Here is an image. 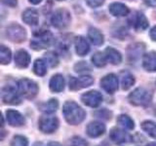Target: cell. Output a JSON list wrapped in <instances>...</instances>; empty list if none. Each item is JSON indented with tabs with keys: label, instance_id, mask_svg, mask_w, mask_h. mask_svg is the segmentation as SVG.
Here are the masks:
<instances>
[{
	"label": "cell",
	"instance_id": "obj_13",
	"mask_svg": "<svg viewBox=\"0 0 156 146\" xmlns=\"http://www.w3.org/2000/svg\"><path fill=\"white\" fill-rule=\"evenodd\" d=\"M6 118H7V122L9 123V125H11L13 127H21L26 123L24 117L20 113V112L13 110V109L7 110Z\"/></svg>",
	"mask_w": 156,
	"mask_h": 146
},
{
	"label": "cell",
	"instance_id": "obj_41",
	"mask_svg": "<svg viewBox=\"0 0 156 146\" xmlns=\"http://www.w3.org/2000/svg\"><path fill=\"white\" fill-rule=\"evenodd\" d=\"M146 146H156V142H151V143L147 144Z\"/></svg>",
	"mask_w": 156,
	"mask_h": 146
},
{
	"label": "cell",
	"instance_id": "obj_42",
	"mask_svg": "<svg viewBox=\"0 0 156 146\" xmlns=\"http://www.w3.org/2000/svg\"><path fill=\"white\" fill-rule=\"evenodd\" d=\"M58 1H63V0H58Z\"/></svg>",
	"mask_w": 156,
	"mask_h": 146
},
{
	"label": "cell",
	"instance_id": "obj_37",
	"mask_svg": "<svg viewBox=\"0 0 156 146\" xmlns=\"http://www.w3.org/2000/svg\"><path fill=\"white\" fill-rule=\"evenodd\" d=\"M144 2L146 5H148V6H151V7L156 6V0H144Z\"/></svg>",
	"mask_w": 156,
	"mask_h": 146
},
{
	"label": "cell",
	"instance_id": "obj_5",
	"mask_svg": "<svg viewBox=\"0 0 156 146\" xmlns=\"http://www.w3.org/2000/svg\"><path fill=\"white\" fill-rule=\"evenodd\" d=\"M51 23L57 28H65L70 23V14L65 9L58 10L53 15Z\"/></svg>",
	"mask_w": 156,
	"mask_h": 146
},
{
	"label": "cell",
	"instance_id": "obj_25",
	"mask_svg": "<svg viewBox=\"0 0 156 146\" xmlns=\"http://www.w3.org/2000/svg\"><path fill=\"white\" fill-rule=\"evenodd\" d=\"M117 123L121 127L127 129V130H133L135 128V123L129 116L127 115H120L117 118Z\"/></svg>",
	"mask_w": 156,
	"mask_h": 146
},
{
	"label": "cell",
	"instance_id": "obj_33",
	"mask_svg": "<svg viewBox=\"0 0 156 146\" xmlns=\"http://www.w3.org/2000/svg\"><path fill=\"white\" fill-rule=\"evenodd\" d=\"M74 69H75L76 72L82 73V72L90 71V67H89V65H88L85 61H80V62H78L77 64H75Z\"/></svg>",
	"mask_w": 156,
	"mask_h": 146
},
{
	"label": "cell",
	"instance_id": "obj_11",
	"mask_svg": "<svg viewBox=\"0 0 156 146\" xmlns=\"http://www.w3.org/2000/svg\"><path fill=\"white\" fill-rule=\"evenodd\" d=\"M94 83V79L91 76H82L79 78H74L71 77L69 80V89L72 91H77L83 89V88H87L91 86Z\"/></svg>",
	"mask_w": 156,
	"mask_h": 146
},
{
	"label": "cell",
	"instance_id": "obj_20",
	"mask_svg": "<svg viewBox=\"0 0 156 146\" xmlns=\"http://www.w3.org/2000/svg\"><path fill=\"white\" fill-rule=\"evenodd\" d=\"M50 89L54 92H60L65 88V79L61 74H56L50 80Z\"/></svg>",
	"mask_w": 156,
	"mask_h": 146
},
{
	"label": "cell",
	"instance_id": "obj_6",
	"mask_svg": "<svg viewBox=\"0 0 156 146\" xmlns=\"http://www.w3.org/2000/svg\"><path fill=\"white\" fill-rule=\"evenodd\" d=\"M58 127V120L54 116H43L39 120V129L44 134H52Z\"/></svg>",
	"mask_w": 156,
	"mask_h": 146
},
{
	"label": "cell",
	"instance_id": "obj_17",
	"mask_svg": "<svg viewBox=\"0 0 156 146\" xmlns=\"http://www.w3.org/2000/svg\"><path fill=\"white\" fill-rule=\"evenodd\" d=\"M15 62H16L17 66L24 68L28 66L29 62H30V56L24 50H20L15 55Z\"/></svg>",
	"mask_w": 156,
	"mask_h": 146
},
{
	"label": "cell",
	"instance_id": "obj_8",
	"mask_svg": "<svg viewBox=\"0 0 156 146\" xmlns=\"http://www.w3.org/2000/svg\"><path fill=\"white\" fill-rule=\"evenodd\" d=\"M6 34L10 40L16 43H21L24 41V39L27 37V32L24 30V28L19 26V24H12V26H10L7 28Z\"/></svg>",
	"mask_w": 156,
	"mask_h": 146
},
{
	"label": "cell",
	"instance_id": "obj_39",
	"mask_svg": "<svg viewBox=\"0 0 156 146\" xmlns=\"http://www.w3.org/2000/svg\"><path fill=\"white\" fill-rule=\"evenodd\" d=\"M42 1V0H29V2H30V3H32V4H39V3H40Z\"/></svg>",
	"mask_w": 156,
	"mask_h": 146
},
{
	"label": "cell",
	"instance_id": "obj_24",
	"mask_svg": "<svg viewBox=\"0 0 156 146\" xmlns=\"http://www.w3.org/2000/svg\"><path fill=\"white\" fill-rule=\"evenodd\" d=\"M135 78L129 72H122L121 73V85L123 90H129L134 85Z\"/></svg>",
	"mask_w": 156,
	"mask_h": 146
},
{
	"label": "cell",
	"instance_id": "obj_10",
	"mask_svg": "<svg viewBox=\"0 0 156 146\" xmlns=\"http://www.w3.org/2000/svg\"><path fill=\"white\" fill-rule=\"evenodd\" d=\"M101 86L106 92L113 94L118 89V78L114 74H108L101 80Z\"/></svg>",
	"mask_w": 156,
	"mask_h": 146
},
{
	"label": "cell",
	"instance_id": "obj_3",
	"mask_svg": "<svg viewBox=\"0 0 156 146\" xmlns=\"http://www.w3.org/2000/svg\"><path fill=\"white\" fill-rule=\"evenodd\" d=\"M151 94L144 88H138L129 96V100L132 104L136 106L147 105L151 101Z\"/></svg>",
	"mask_w": 156,
	"mask_h": 146
},
{
	"label": "cell",
	"instance_id": "obj_9",
	"mask_svg": "<svg viewBox=\"0 0 156 146\" xmlns=\"http://www.w3.org/2000/svg\"><path fill=\"white\" fill-rule=\"evenodd\" d=\"M81 100L83 103L90 107H98L102 101V96L99 92L97 91H90L88 92L83 94L81 96Z\"/></svg>",
	"mask_w": 156,
	"mask_h": 146
},
{
	"label": "cell",
	"instance_id": "obj_15",
	"mask_svg": "<svg viewBox=\"0 0 156 146\" xmlns=\"http://www.w3.org/2000/svg\"><path fill=\"white\" fill-rule=\"evenodd\" d=\"M75 50L76 53L78 54V56H86L88 52L90 51V47L89 44H88L87 40L82 36H78L75 38Z\"/></svg>",
	"mask_w": 156,
	"mask_h": 146
},
{
	"label": "cell",
	"instance_id": "obj_19",
	"mask_svg": "<svg viewBox=\"0 0 156 146\" xmlns=\"http://www.w3.org/2000/svg\"><path fill=\"white\" fill-rule=\"evenodd\" d=\"M109 12L115 17H125L129 14V9L124 4L114 2L109 6Z\"/></svg>",
	"mask_w": 156,
	"mask_h": 146
},
{
	"label": "cell",
	"instance_id": "obj_2",
	"mask_svg": "<svg viewBox=\"0 0 156 146\" xmlns=\"http://www.w3.org/2000/svg\"><path fill=\"white\" fill-rule=\"evenodd\" d=\"M53 42V34L48 30H42L34 34L30 41V46L33 50L40 51L51 46Z\"/></svg>",
	"mask_w": 156,
	"mask_h": 146
},
{
	"label": "cell",
	"instance_id": "obj_16",
	"mask_svg": "<svg viewBox=\"0 0 156 146\" xmlns=\"http://www.w3.org/2000/svg\"><path fill=\"white\" fill-rule=\"evenodd\" d=\"M131 23H132L131 24L136 30H144V29L147 28L148 26L147 19L144 17V15L141 13H136V16H134L133 19H132Z\"/></svg>",
	"mask_w": 156,
	"mask_h": 146
},
{
	"label": "cell",
	"instance_id": "obj_27",
	"mask_svg": "<svg viewBox=\"0 0 156 146\" xmlns=\"http://www.w3.org/2000/svg\"><path fill=\"white\" fill-rule=\"evenodd\" d=\"M141 128L149 136L156 138V124L152 121H144L141 124Z\"/></svg>",
	"mask_w": 156,
	"mask_h": 146
},
{
	"label": "cell",
	"instance_id": "obj_7",
	"mask_svg": "<svg viewBox=\"0 0 156 146\" xmlns=\"http://www.w3.org/2000/svg\"><path fill=\"white\" fill-rule=\"evenodd\" d=\"M2 100L4 103L17 105L21 103V97L20 94L12 86H6L2 89Z\"/></svg>",
	"mask_w": 156,
	"mask_h": 146
},
{
	"label": "cell",
	"instance_id": "obj_26",
	"mask_svg": "<svg viewBox=\"0 0 156 146\" xmlns=\"http://www.w3.org/2000/svg\"><path fill=\"white\" fill-rule=\"evenodd\" d=\"M33 71L38 76H44L47 72L46 61L42 60H36L33 64Z\"/></svg>",
	"mask_w": 156,
	"mask_h": 146
},
{
	"label": "cell",
	"instance_id": "obj_35",
	"mask_svg": "<svg viewBox=\"0 0 156 146\" xmlns=\"http://www.w3.org/2000/svg\"><path fill=\"white\" fill-rule=\"evenodd\" d=\"M88 5L93 8H96V7H99L101 5L105 2V0H86Z\"/></svg>",
	"mask_w": 156,
	"mask_h": 146
},
{
	"label": "cell",
	"instance_id": "obj_29",
	"mask_svg": "<svg viewBox=\"0 0 156 146\" xmlns=\"http://www.w3.org/2000/svg\"><path fill=\"white\" fill-rule=\"evenodd\" d=\"M92 61L93 63L98 66V67H102V66H105L106 64V57L105 54H102V53H96L94 56L92 57Z\"/></svg>",
	"mask_w": 156,
	"mask_h": 146
},
{
	"label": "cell",
	"instance_id": "obj_12",
	"mask_svg": "<svg viewBox=\"0 0 156 146\" xmlns=\"http://www.w3.org/2000/svg\"><path fill=\"white\" fill-rule=\"evenodd\" d=\"M109 137L116 144H124L131 140V136L125 130L113 128L109 133Z\"/></svg>",
	"mask_w": 156,
	"mask_h": 146
},
{
	"label": "cell",
	"instance_id": "obj_36",
	"mask_svg": "<svg viewBox=\"0 0 156 146\" xmlns=\"http://www.w3.org/2000/svg\"><path fill=\"white\" fill-rule=\"evenodd\" d=\"M2 2L10 7H15L17 5V0H2Z\"/></svg>",
	"mask_w": 156,
	"mask_h": 146
},
{
	"label": "cell",
	"instance_id": "obj_22",
	"mask_svg": "<svg viewBox=\"0 0 156 146\" xmlns=\"http://www.w3.org/2000/svg\"><path fill=\"white\" fill-rule=\"evenodd\" d=\"M38 13L33 9H27L23 14V21L29 24V26H34L38 23Z\"/></svg>",
	"mask_w": 156,
	"mask_h": 146
},
{
	"label": "cell",
	"instance_id": "obj_18",
	"mask_svg": "<svg viewBox=\"0 0 156 146\" xmlns=\"http://www.w3.org/2000/svg\"><path fill=\"white\" fill-rule=\"evenodd\" d=\"M143 65L147 71H156V53L150 52L145 54L144 56Z\"/></svg>",
	"mask_w": 156,
	"mask_h": 146
},
{
	"label": "cell",
	"instance_id": "obj_40",
	"mask_svg": "<svg viewBox=\"0 0 156 146\" xmlns=\"http://www.w3.org/2000/svg\"><path fill=\"white\" fill-rule=\"evenodd\" d=\"M47 146H61V144L58 142H50Z\"/></svg>",
	"mask_w": 156,
	"mask_h": 146
},
{
	"label": "cell",
	"instance_id": "obj_4",
	"mask_svg": "<svg viewBox=\"0 0 156 146\" xmlns=\"http://www.w3.org/2000/svg\"><path fill=\"white\" fill-rule=\"evenodd\" d=\"M18 89L20 94L27 99H33L38 92V87L35 82L24 78L18 83Z\"/></svg>",
	"mask_w": 156,
	"mask_h": 146
},
{
	"label": "cell",
	"instance_id": "obj_1",
	"mask_svg": "<svg viewBox=\"0 0 156 146\" xmlns=\"http://www.w3.org/2000/svg\"><path fill=\"white\" fill-rule=\"evenodd\" d=\"M63 116L66 122L70 125H78L85 119L86 113L81 107L73 101H67L63 105Z\"/></svg>",
	"mask_w": 156,
	"mask_h": 146
},
{
	"label": "cell",
	"instance_id": "obj_30",
	"mask_svg": "<svg viewBox=\"0 0 156 146\" xmlns=\"http://www.w3.org/2000/svg\"><path fill=\"white\" fill-rule=\"evenodd\" d=\"M11 51L5 46L0 47V61L2 64H7L11 61Z\"/></svg>",
	"mask_w": 156,
	"mask_h": 146
},
{
	"label": "cell",
	"instance_id": "obj_28",
	"mask_svg": "<svg viewBox=\"0 0 156 146\" xmlns=\"http://www.w3.org/2000/svg\"><path fill=\"white\" fill-rule=\"evenodd\" d=\"M58 107V102L57 99H50L49 101H47L46 103H43L41 105V110L46 112V113L50 114V113H53V112H55Z\"/></svg>",
	"mask_w": 156,
	"mask_h": 146
},
{
	"label": "cell",
	"instance_id": "obj_23",
	"mask_svg": "<svg viewBox=\"0 0 156 146\" xmlns=\"http://www.w3.org/2000/svg\"><path fill=\"white\" fill-rule=\"evenodd\" d=\"M88 36H89L91 42L95 45H101L104 43V35L97 28L91 27L89 29V32H88Z\"/></svg>",
	"mask_w": 156,
	"mask_h": 146
},
{
	"label": "cell",
	"instance_id": "obj_34",
	"mask_svg": "<svg viewBox=\"0 0 156 146\" xmlns=\"http://www.w3.org/2000/svg\"><path fill=\"white\" fill-rule=\"evenodd\" d=\"M70 146H88V143L79 136H74L70 140Z\"/></svg>",
	"mask_w": 156,
	"mask_h": 146
},
{
	"label": "cell",
	"instance_id": "obj_38",
	"mask_svg": "<svg viewBox=\"0 0 156 146\" xmlns=\"http://www.w3.org/2000/svg\"><path fill=\"white\" fill-rule=\"evenodd\" d=\"M150 37L153 41H156V26L151 29L150 31Z\"/></svg>",
	"mask_w": 156,
	"mask_h": 146
},
{
	"label": "cell",
	"instance_id": "obj_21",
	"mask_svg": "<svg viewBox=\"0 0 156 146\" xmlns=\"http://www.w3.org/2000/svg\"><path fill=\"white\" fill-rule=\"evenodd\" d=\"M105 55L106 57L107 61H109L112 64H119L122 61V57L120 55V53L111 47L105 49Z\"/></svg>",
	"mask_w": 156,
	"mask_h": 146
},
{
	"label": "cell",
	"instance_id": "obj_32",
	"mask_svg": "<svg viewBox=\"0 0 156 146\" xmlns=\"http://www.w3.org/2000/svg\"><path fill=\"white\" fill-rule=\"evenodd\" d=\"M11 146H28V141L26 136L16 135L12 139Z\"/></svg>",
	"mask_w": 156,
	"mask_h": 146
},
{
	"label": "cell",
	"instance_id": "obj_14",
	"mask_svg": "<svg viewBox=\"0 0 156 146\" xmlns=\"http://www.w3.org/2000/svg\"><path fill=\"white\" fill-rule=\"evenodd\" d=\"M105 131V126L101 122H92L87 126V134L90 137H99L102 135Z\"/></svg>",
	"mask_w": 156,
	"mask_h": 146
},
{
	"label": "cell",
	"instance_id": "obj_31",
	"mask_svg": "<svg viewBox=\"0 0 156 146\" xmlns=\"http://www.w3.org/2000/svg\"><path fill=\"white\" fill-rule=\"evenodd\" d=\"M46 60V62L48 63L49 65L51 67H55L58 65V56L56 55L55 53L53 52H49L47 54H45V56H44Z\"/></svg>",
	"mask_w": 156,
	"mask_h": 146
}]
</instances>
